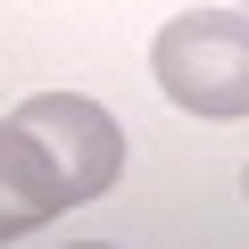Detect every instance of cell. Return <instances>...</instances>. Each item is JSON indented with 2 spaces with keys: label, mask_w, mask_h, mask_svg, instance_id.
I'll return each mask as SVG.
<instances>
[{
  "label": "cell",
  "mask_w": 249,
  "mask_h": 249,
  "mask_svg": "<svg viewBox=\"0 0 249 249\" xmlns=\"http://www.w3.org/2000/svg\"><path fill=\"white\" fill-rule=\"evenodd\" d=\"M9 124H17V133H34V150L50 158L67 208L100 199V191L116 183V166H124V133H116V116H108L100 100H83V91H34Z\"/></svg>",
  "instance_id": "7a4b0ae2"
},
{
  "label": "cell",
  "mask_w": 249,
  "mask_h": 249,
  "mask_svg": "<svg viewBox=\"0 0 249 249\" xmlns=\"http://www.w3.org/2000/svg\"><path fill=\"white\" fill-rule=\"evenodd\" d=\"M150 75L183 116H249V9H183L150 42Z\"/></svg>",
  "instance_id": "6da1fadb"
},
{
  "label": "cell",
  "mask_w": 249,
  "mask_h": 249,
  "mask_svg": "<svg viewBox=\"0 0 249 249\" xmlns=\"http://www.w3.org/2000/svg\"><path fill=\"white\" fill-rule=\"evenodd\" d=\"M241 9H249V0H241Z\"/></svg>",
  "instance_id": "277c9868"
},
{
  "label": "cell",
  "mask_w": 249,
  "mask_h": 249,
  "mask_svg": "<svg viewBox=\"0 0 249 249\" xmlns=\"http://www.w3.org/2000/svg\"><path fill=\"white\" fill-rule=\"evenodd\" d=\"M58 208H67V191H58L50 158L34 150V133L0 124V241H25V232H42Z\"/></svg>",
  "instance_id": "3957f363"
}]
</instances>
